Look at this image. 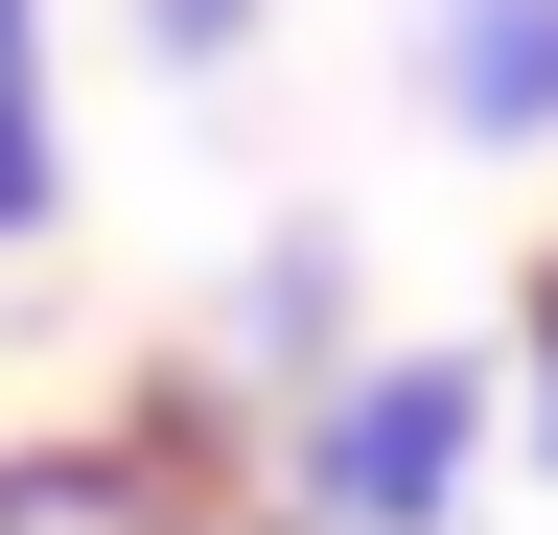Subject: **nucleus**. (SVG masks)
<instances>
[{"mask_svg": "<svg viewBox=\"0 0 558 535\" xmlns=\"http://www.w3.org/2000/svg\"><path fill=\"white\" fill-rule=\"evenodd\" d=\"M256 489L303 535H442L488 489V350H349L303 420L256 442Z\"/></svg>", "mask_w": 558, "mask_h": 535, "instance_id": "1", "label": "nucleus"}, {"mask_svg": "<svg viewBox=\"0 0 558 535\" xmlns=\"http://www.w3.org/2000/svg\"><path fill=\"white\" fill-rule=\"evenodd\" d=\"M233 535H303V512H279V489H256V512H233Z\"/></svg>", "mask_w": 558, "mask_h": 535, "instance_id": "7", "label": "nucleus"}, {"mask_svg": "<svg viewBox=\"0 0 558 535\" xmlns=\"http://www.w3.org/2000/svg\"><path fill=\"white\" fill-rule=\"evenodd\" d=\"M0 94H47V0H0Z\"/></svg>", "mask_w": 558, "mask_h": 535, "instance_id": "5", "label": "nucleus"}, {"mask_svg": "<svg viewBox=\"0 0 558 535\" xmlns=\"http://www.w3.org/2000/svg\"><path fill=\"white\" fill-rule=\"evenodd\" d=\"M256 512V465L209 396H140V420H47V442H0V535H233Z\"/></svg>", "mask_w": 558, "mask_h": 535, "instance_id": "2", "label": "nucleus"}, {"mask_svg": "<svg viewBox=\"0 0 558 535\" xmlns=\"http://www.w3.org/2000/svg\"><path fill=\"white\" fill-rule=\"evenodd\" d=\"M349 350H373V326H349V233H326V210H303V233H256V256H233V373L303 420Z\"/></svg>", "mask_w": 558, "mask_h": 535, "instance_id": "3", "label": "nucleus"}, {"mask_svg": "<svg viewBox=\"0 0 558 535\" xmlns=\"http://www.w3.org/2000/svg\"><path fill=\"white\" fill-rule=\"evenodd\" d=\"M418 94L442 141H558V0H418Z\"/></svg>", "mask_w": 558, "mask_h": 535, "instance_id": "4", "label": "nucleus"}, {"mask_svg": "<svg viewBox=\"0 0 558 535\" xmlns=\"http://www.w3.org/2000/svg\"><path fill=\"white\" fill-rule=\"evenodd\" d=\"M140 24H163V47H233V24H256V0H140Z\"/></svg>", "mask_w": 558, "mask_h": 535, "instance_id": "6", "label": "nucleus"}]
</instances>
